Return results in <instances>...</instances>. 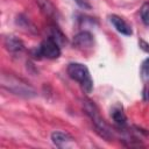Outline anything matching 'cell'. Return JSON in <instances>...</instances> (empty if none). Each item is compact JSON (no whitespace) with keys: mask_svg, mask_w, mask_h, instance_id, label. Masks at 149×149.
I'll use <instances>...</instances> for the list:
<instances>
[{"mask_svg":"<svg viewBox=\"0 0 149 149\" xmlns=\"http://www.w3.org/2000/svg\"><path fill=\"white\" fill-rule=\"evenodd\" d=\"M84 111L91 118L97 133L101 137H104L106 140L113 139V130L109 128V126L106 123V121L100 116V113L98 111V107L95 106V104L93 101L85 99L84 100Z\"/></svg>","mask_w":149,"mask_h":149,"instance_id":"1","label":"cell"},{"mask_svg":"<svg viewBox=\"0 0 149 149\" xmlns=\"http://www.w3.org/2000/svg\"><path fill=\"white\" fill-rule=\"evenodd\" d=\"M68 74L73 80L78 81L81 86V90L85 93H91L93 90V80L91 78L90 71L86 65L80 63H70L68 65Z\"/></svg>","mask_w":149,"mask_h":149,"instance_id":"2","label":"cell"},{"mask_svg":"<svg viewBox=\"0 0 149 149\" xmlns=\"http://www.w3.org/2000/svg\"><path fill=\"white\" fill-rule=\"evenodd\" d=\"M1 83H2L3 87H7L10 92H13L15 94L23 95V97H34L36 94L35 90L31 86H29L27 83L22 81L21 79H17L12 76H9V77L2 76Z\"/></svg>","mask_w":149,"mask_h":149,"instance_id":"3","label":"cell"},{"mask_svg":"<svg viewBox=\"0 0 149 149\" xmlns=\"http://www.w3.org/2000/svg\"><path fill=\"white\" fill-rule=\"evenodd\" d=\"M61 56V45L55 42L52 38L47 37L42 43L35 49V57L37 58H48L56 59Z\"/></svg>","mask_w":149,"mask_h":149,"instance_id":"4","label":"cell"},{"mask_svg":"<svg viewBox=\"0 0 149 149\" xmlns=\"http://www.w3.org/2000/svg\"><path fill=\"white\" fill-rule=\"evenodd\" d=\"M73 45L77 49L80 50H86V49H91L94 44V38L93 35L90 31L83 30L80 33H78L74 37H73Z\"/></svg>","mask_w":149,"mask_h":149,"instance_id":"5","label":"cell"},{"mask_svg":"<svg viewBox=\"0 0 149 149\" xmlns=\"http://www.w3.org/2000/svg\"><path fill=\"white\" fill-rule=\"evenodd\" d=\"M51 140H52V143L58 148H68L73 143L72 136L63 132H54L51 134Z\"/></svg>","mask_w":149,"mask_h":149,"instance_id":"6","label":"cell"},{"mask_svg":"<svg viewBox=\"0 0 149 149\" xmlns=\"http://www.w3.org/2000/svg\"><path fill=\"white\" fill-rule=\"evenodd\" d=\"M3 44L6 47V49L12 52V54H17V52H21L23 49H24V45H23V42L17 38L16 36H13V35H9V36H6L5 40H3Z\"/></svg>","mask_w":149,"mask_h":149,"instance_id":"7","label":"cell"},{"mask_svg":"<svg viewBox=\"0 0 149 149\" xmlns=\"http://www.w3.org/2000/svg\"><path fill=\"white\" fill-rule=\"evenodd\" d=\"M109 20H111L112 24L114 26V28H115L119 33H121V34H123V35H126V36H130V35L133 34L132 27H130L122 17H120V16H118V15H111V16H109Z\"/></svg>","mask_w":149,"mask_h":149,"instance_id":"8","label":"cell"},{"mask_svg":"<svg viewBox=\"0 0 149 149\" xmlns=\"http://www.w3.org/2000/svg\"><path fill=\"white\" fill-rule=\"evenodd\" d=\"M111 116H112L113 121H114L118 126H120V127H126V125H127V118H126V114H125V112H123L121 105L116 104V105L113 106V108H112V111H111Z\"/></svg>","mask_w":149,"mask_h":149,"instance_id":"9","label":"cell"},{"mask_svg":"<svg viewBox=\"0 0 149 149\" xmlns=\"http://www.w3.org/2000/svg\"><path fill=\"white\" fill-rule=\"evenodd\" d=\"M36 2L44 15L49 17H55L57 15V8L49 0H36Z\"/></svg>","mask_w":149,"mask_h":149,"instance_id":"10","label":"cell"},{"mask_svg":"<svg viewBox=\"0 0 149 149\" xmlns=\"http://www.w3.org/2000/svg\"><path fill=\"white\" fill-rule=\"evenodd\" d=\"M50 38H52L55 42H57L59 45H63L65 42H66V38L65 36L63 35V33L57 28V27H50L49 29V36Z\"/></svg>","mask_w":149,"mask_h":149,"instance_id":"11","label":"cell"},{"mask_svg":"<svg viewBox=\"0 0 149 149\" xmlns=\"http://www.w3.org/2000/svg\"><path fill=\"white\" fill-rule=\"evenodd\" d=\"M140 14H141V19L142 22L146 26H149V2H144L140 9Z\"/></svg>","mask_w":149,"mask_h":149,"instance_id":"12","label":"cell"},{"mask_svg":"<svg viewBox=\"0 0 149 149\" xmlns=\"http://www.w3.org/2000/svg\"><path fill=\"white\" fill-rule=\"evenodd\" d=\"M142 76L149 79V58L142 64Z\"/></svg>","mask_w":149,"mask_h":149,"instance_id":"13","label":"cell"},{"mask_svg":"<svg viewBox=\"0 0 149 149\" xmlns=\"http://www.w3.org/2000/svg\"><path fill=\"white\" fill-rule=\"evenodd\" d=\"M74 1H76V2H77L79 6H80V7H88V5H87V3H86L84 0H74Z\"/></svg>","mask_w":149,"mask_h":149,"instance_id":"14","label":"cell"},{"mask_svg":"<svg viewBox=\"0 0 149 149\" xmlns=\"http://www.w3.org/2000/svg\"><path fill=\"white\" fill-rule=\"evenodd\" d=\"M148 97H149V92H148Z\"/></svg>","mask_w":149,"mask_h":149,"instance_id":"15","label":"cell"}]
</instances>
